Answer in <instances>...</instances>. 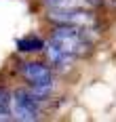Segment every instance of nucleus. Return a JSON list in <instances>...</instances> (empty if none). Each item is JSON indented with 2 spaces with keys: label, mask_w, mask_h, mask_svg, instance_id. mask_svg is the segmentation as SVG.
<instances>
[{
  "label": "nucleus",
  "mask_w": 116,
  "mask_h": 122,
  "mask_svg": "<svg viewBox=\"0 0 116 122\" xmlns=\"http://www.w3.org/2000/svg\"><path fill=\"white\" fill-rule=\"evenodd\" d=\"M0 120H11V93L0 88Z\"/></svg>",
  "instance_id": "nucleus-7"
},
{
  "label": "nucleus",
  "mask_w": 116,
  "mask_h": 122,
  "mask_svg": "<svg viewBox=\"0 0 116 122\" xmlns=\"http://www.w3.org/2000/svg\"><path fill=\"white\" fill-rule=\"evenodd\" d=\"M21 76L26 78L30 88L38 95V97H47L53 91V70L49 65L40 63V61H27L21 65Z\"/></svg>",
  "instance_id": "nucleus-3"
},
{
  "label": "nucleus",
  "mask_w": 116,
  "mask_h": 122,
  "mask_svg": "<svg viewBox=\"0 0 116 122\" xmlns=\"http://www.w3.org/2000/svg\"><path fill=\"white\" fill-rule=\"evenodd\" d=\"M49 21L55 25H76V27H91L95 25V15L91 9H82V6H68V9H59V6H49Z\"/></svg>",
  "instance_id": "nucleus-4"
},
{
  "label": "nucleus",
  "mask_w": 116,
  "mask_h": 122,
  "mask_svg": "<svg viewBox=\"0 0 116 122\" xmlns=\"http://www.w3.org/2000/svg\"><path fill=\"white\" fill-rule=\"evenodd\" d=\"M49 6H59V9H68V6H82V9H93L97 6L101 0H44Z\"/></svg>",
  "instance_id": "nucleus-6"
},
{
  "label": "nucleus",
  "mask_w": 116,
  "mask_h": 122,
  "mask_svg": "<svg viewBox=\"0 0 116 122\" xmlns=\"http://www.w3.org/2000/svg\"><path fill=\"white\" fill-rule=\"evenodd\" d=\"M89 27H76V25H57V30L53 32L49 44L65 53L68 57L76 59L80 55H84L91 49L89 40Z\"/></svg>",
  "instance_id": "nucleus-1"
},
{
  "label": "nucleus",
  "mask_w": 116,
  "mask_h": 122,
  "mask_svg": "<svg viewBox=\"0 0 116 122\" xmlns=\"http://www.w3.org/2000/svg\"><path fill=\"white\" fill-rule=\"evenodd\" d=\"M42 97H38L32 88H19L11 95V116L19 122H34L40 118Z\"/></svg>",
  "instance_id": "nucleus-2"
},
{
  "label": "nucleus",
  "mask_w": 116,
  "mask_h": 122,
  "mask_svg": "<svg viewBox=\"0 0 116 122\" xmlns=\"http://www.w3.org/2000/svg\"><path fill=\"white\" fill-rule=\"evenodd\" d=\"M17 49L21 53H38V51L44 49V42L38 36H23L17 40Z\"/></svg>",
  "instance_id": "nucleus-5"
}]
</instances>
